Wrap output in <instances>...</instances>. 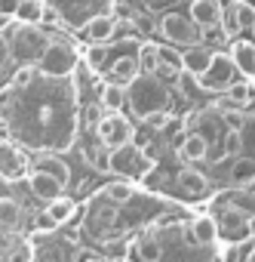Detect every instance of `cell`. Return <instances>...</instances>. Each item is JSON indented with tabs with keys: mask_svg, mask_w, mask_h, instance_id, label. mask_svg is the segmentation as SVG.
Returning a JSON list of instances; mask_svg holds the SVG:
<instances>
[{
	"mask_svg": "<svg viewBox=\"0 0 255 262\" xmlns=\"http://www.w3.org/2000/svg\"><path fill=\"white\" fill-rule=\"evenodd\" d=\"M126 105L133 108L136 117L148 120V117H154V114L169 111L172 96H169V90H166V83H163L160 77L139 71L130 83H126Z\"/></svg>",
	"mask_w": 255,
	"mask_h": 262,
	"instance_id": "cell-1",
	"label": "cell"
},
{
	"mask_svg": "<svg viewBox=\"0 0 255 262\" xmlns=\"http://www.w3.org/2000/svg\"><path fill=\"white\" fill-rule=\"evenodd\" d=\"M4 37H7V47H10V59L16 65H34L40 59V53L46 50L49 43V34L40 28V22H7L4 28Z\"/></svg>",
	"mask_w": 255,
	"mask_h": 262,
	"instance_id": "cell-2",
	"label": "cell"
},
{
	"mask_svg": "<svg viewBox=\"0 0 255 262\" xmlns=\"http://www.w3.org/2000/svg\"><path fill=\"white\" fill-rule=\"evenodd\" d=\"M154 167H157L154 158L145 151V145H136V142L117 145L108 155V170H114L123 179H145L148 173H154Z\"/></svg>",
	"mask_w": 255,
	"mask_h": 262,
	"instance_id": "cell-3",
	"label": "cell"
},
{
	"mask_svg": "<svg viewBox=\"0 0 255 262\" xmlns=\"http://www.w3.org/2000/svg\"><path fill=\"white\" fill-rule=\"evenodd\" d=\"M74 65H77V50H74V43L68 37H49L46 50L37 59V71L46 80H65V77H71Z\"/></svg>",
	"mask_w": 255,
	"mask_h": 262,
	"instance_id": "cell-4",
	"label": "cell"
},
{
	"mask_svg": "<svg viewBox=\"0 0 255 262\" xmlns=\"http://www.w3.org/2000/svg\"><path fill=\"white\" fill-rule=\"evenodd\" d=\"M157 31L163 34L166 43H172V47H178V50H188V47L200 43V25H197L191 16L175 13V10H169L166 16H160Z\"/></svg>",
	"mask_w": 255,
	"mask_h": 262,
	"instance_id": "cell-5",
	"label": "cell"
},
{
	"mask_svg": "<svg viewBox=\"0 0 255 262\" xmlns=\"http://www.w3.org/2000/svg\"><path fill=\"white\" fill-rule=\"evenodd\" d=\"M95 136H98V145H105L108 151L117 148V145H126L136 139V126L130 117H123L117 111H108L95 120Z\"/></svg>",
	"mask_w": 255,
	"mask_h": 262,
	"instance_id": "cell-6",
	"label": "cell"
},
{
	"mask_svg": "<svg viewBox=\"0 0 255 262\" xmlns=\"http://www.w3.org/2000/svg\"><path fill=\"white\" fill-rule=\"evenodd\" d=\"M234 62H231V56L227 53H221V50H212V59H209V65H206V71L197 77L200 80V86L203 90H212V93H224V86L234 80Z\"/></svg>",
	"mask_w": 255,
	"mask_h": 262,
	"instance_id": "cell-7",
	"label": "cell"
},
{
	"mask_svg": "<svg viewBox=\"0 0 255 262\" xmlns=\"http://www.w3.org/2000/svg\"><path fill=\"white\" fill-rule=\"evenodd\" d=\"M28 170H31L28 158L7 136H0V176H4L7 182H19V179L28 176Z\"/></svg>",
	"mask_w": 255,
	"mask_h": 262,
	"instance_id": "cell-8",
	"label": "cell"
},
{
	"mask_svg": "<svg viewBox=\"0 0 255 262\" xmlns=\"http://www.w3.org/2000/svg\"><path fill=\"white\" fill-rule=\"evenodd\" d=\"M175 188H178V194L188 198V201H200V198H206V194L212 191L209 179H206L203 173H197V170H182V173L175 176Z\"/></svg>",
	"mask_w": 255,
	"mask_h": 262,
	"instance_id": "cell-9",
	"label": "cell"
},
{
	"mask_svg": "<svg viewBox=\"0 0 255 262\" xmlns=\"http://www.w3.org/2000/svg\"><path fill=\"white\" fill-rule=\"evenodd\" d=\"M114 34H117V19H114L111 10H101V13L86 19V37L92 43H108Z\"/></svg>",
	"mask_w": 255,
	"mask_h": 262,
	"instance_id": "cell-10",
	"label": "cell"
},
{
	"mask_svg": "<svg viewBox=\"0 0 255 262\" xmlns=\"http://www.w3.org/2000/svg\"><path fill=\"white\" fill-rule=\"evenodd\" d=\"M28 185H31V194L37 198V201H53L56 194H62V182L53 176V173H46V170H28Z\"/></svg>",
	"mask_w": 255,
	"mask_h": 262,
	"instance_id": "cell-11",
	"label": "cell"
},
{
	"mask_svg": "<svg viewBox=\"0 0 255 262\" xmlns=\"http://www.w3.org/2000/svg\"><path fill=\"white\" fill-rule=\"evenodd\" d=\"M231 62L234 68L243 74V77H255V43L252 40H243V37H234L231 40Z\"/></svg>",
	"mask_w": 255,
	"mask_h": 262,
	"instance_id": "cell-12",
	"label": "cell"
},
{
	"mask_svg": "<svg viewBox=\"0 0 255 262\" xmlns=\"http://www.w3.org/2000/svg\"><path fill=\"white\" fill-rule=\"evenodd\" d=\"M209 59H212V50L206 43H194V47L182 50V71H188L191 77H200L206 71Z\"/></svg>",
	"mask_w": 255,
	"mask_h": 262,
	"instance_id": "cell-13",
	"label": "cell"
},
{
	"mask_svg": "<svg viewBox=\"0 0 255 262\" xmlns=\"http://www.w3.org/2000/svg\"><path fill=\"white\" fill-rule=\"evenodd\" d=\"M25 222V210L13 198H0V234H16Z\"/></svg>",
	"mask_w": 255,
	"mask_h": 262,
	"instance_id": "cell-14",
	"label": "cell"
},
{
	"mask_svg": "<svg viewBox=\"0 0 255 262\" xmlns=\"http://www.w3.org/2000/svg\"><path fill=\"white\" fill-rule=\"evenodd\" d=\"M178 158L182 161H203V158H209V139L203 133H197V129H191L188 136H182Z\"/></svg>",
	"mask_w": 255,
	"mask_h": 262,
	"instance_id": "cell-15",
	"label": "cell"
},
{
	"mask_svg": "<svg viewBox=\"0 0 255 262\" xmlns=\"http://www.w3.org/2000/svg\"><path fill=\"white\" fill-rule=\"evenodd\" d=\"M200 28L218 25L221 19V0H191V13H188Z\"/></svg>",
	"mask_w": 255,
	"mask_h": 262,
	"instance_id": "cell-16",
	"label": "cell"
},
{
	"mask_svg": "<svg viewBox=\"0 0 255 262\" xmlns=\"http://www.w3.org/2000/svg\"><path fill=\"white\" fill-rule=\"evenodd\" d=\"M227 182H231V185H252V182H255V161L237 155V161H234L231 170H227Z\"/></svg>",
	"mask_w": 255,
	"mask_h": 262,
	"instance_id": "cell-17",
	"label": "cell"
},
{
	"mask_svg": "<svg viewBox=\"0 0 255 262\" xmlns=\"http://www.w3.org/2000/svg\"><path fill=\"white\" fill-rule=\"evenodd\" d=\"M98 105H101L105 111H120V108L126 105V86L108 80V83L101 86V93H98Z\"/></svg>",
	"mask_w": 255,
	"mask_h": 262,
	"instance_id": "cell-18",
	"label": "cell"
},
{
	"mask_svg": "<svg viewBox=\"0 0 255 262\" xmlns=\"http://www.w3.org/2000/svg\"><path fill=\"white\" fill-rule=\"evenodd\" d=\"M191 234H194L197 244H215L218 241V225H215L212 216H197L194 225H191Z\"/></svg>",
	"mask_w": 255,
	"mask_h": 262,
	"instance_id": "cell-19",
	"label": "cell"
},
{
	"mask_svg": "<svg viewBox=\"0 0 255 262\" xmlns=\"http://www.w3.org/2000/svg\"><path fill=\"white\" fill-rule=\"evenodd\" d=\"M136 74H139V62H136L133 56H123V59H117V62L111 65V80L120 83V86H126Z\"/></svg>",
	"mask_w": 255,
	"mask_h": 262,
	"instance_id": "cell-20",
	"label": "cell"
},
{
	"mask_svg": "<svg viewBox=\"0 0 255 262\" xmlns=\"http://www.w3.org/2000/svg\"><path fill=\"white\" fill-rule=\"evenodd\" d=\"M46 213L62 225V222H68V219L77 213V204H74L71 198H65V194H56L53 201H46Z\"/></svg>",
	"mask_w": 255,
	"mask_h": 262,
	"instance_id": "cell-21",
	"label": "cell"
},
{
	"mask_svg": "<svg viewBox=\"0 0 255 262\" xmlns=\"http://www.w3.org/2000/svg\"><path fill=\"white\" fill-rule=\"evenodd\" d=\"M101 194L111 201V204H130L133 198H136V185H130V182H108L105 188H101Z\"/></svg>",
	"mask_w": 255,
	"mask_h": 262,
	"instance_id": "cell-22",
	"label": "cell"
},
{
	"mask_svg": "<svg viewBox=\"0 0 255 262\" xmlns=\"http://www.w3.org/2000/svg\"><path fill=\"white\" fill-rule=\"evenodd\" d=\"M200 43H206L209 50H224L231 43V37L224 34L221 25H206V28H200Z\"/></svg>",
	"mask_w": 255,
	"mask_h": 262,
	"instance_id": "cell-23",
	"label": "cell"
},
{
	"mask_svg": "<svg viewBox=\"0 0 255 262\" xmlns=\"http://www.w3.org/2000/svg\"><path fill=\"white\" fill-rule=\"evenodd\" d=\"M19 22H40L43 16V0H19V7L13 13Z\"/></svg>",
	"mask_w": 255,
	"mask_h": 262,
	"instance_id": "cell-24",
	"label": "cell"
},
{
	"mask_svg": "<svg viewBox=\"0 0 255 262\" xmlns=\"http://www.w3.org/2000/svg\"><path fill=\"white\" fill-rule=\"evenodd\" d=\"M157 65H166L172 71H182V50L172 43H157Z\"/></svg>",
	"mask_w": 255,
	"mask_h": 262,
	"instance_id": "cell-25",
	"label": "cell"
},
{
	"mask_svg": "<svg viewBox=\"0 0 255 262\" xmlns=\"http://www.w3.org/2000/svg\"><path fill=\"white\" fill-rule=\"evenodd\" d=\"M231 207H237V210H243L246 216H252L255 213V188H240V191H234V194H227L224 198Z\"/></svg>",
	"mask_w": 255,
	"mask_h": 262,
	"instance_id": "cell-26",
	"label": "cell"
},
{
	"mask_svg": "<svg viewBox=\"0 0 255 262\" xmlns=\"http://www.w3.org/2000/svg\"><path fill=\"white\" fill-rule=\"evenodd\" d=\"M136 250H139V259H148V262H157V259L163 256L160 241H157V237H151V234L139 237V241H136Z\"/></svg>",
	"mask_w": 255,
	"mask_h": 262,
	"instance_id": "cell-27",
	"label": "cell"
},
{
	"mask_svg": "<svg viewBox=\"0 0 255 262\" xmlns=\"http://www.w3.org/2000/svg\"><path fill=\"white\" fill-rule=\"evenodd\" d=\"M136 62H139L142 74H154V68H157V43H142Z\"/></svg>",
	"mask_w": 255,
	"mask_h": 262,
	"instance_id": "cell-28",
	"label": "cell"
},
{
	"mask_svg": "<svg viewBox=\"0 0 255 262\" xmlns=\"http://www.w3.org/2000/svg\"><path fill=\"white\" fill-rule=\"evenodd\" d=\"M83 59H86V65L92 71H101L105 62H108V43H89L86 53H83Z\"/></svg>",
	"mask_w": 255,
	"mask_h": 262,
	"instance_id": "cell-29",
	"label": "cell"
},
{
	"mask_svg": "<svg viewBox=\"0 0 255 262\" xmlns=\"http://www.w3.org/2000/svg\"><path fill=\"white\" fill-rule=\"evenodd\" d=\"M234 13H237L240 31H249V28H255V7L249 4V0H234Z\"/></svg>",
	"mask_w": 255,
	"mask_h": 262,
	"instance_id": "cell-30",
	"label": "cell"
},
{
	"mask_svg": "<svg viewBox=\"0 0 255 262\" xmlns=\"http://www.w3.org/2000/svg\"><path fill=\"white\" fill-rule=\"evenodd\" d=\"M243 151V133L240 129H227V133L221 136V155L224 158H237Z\"/></svg>",
	"mask_w": 255,
	"mask_h": 262,
	"instance_id": "cell-31",
	"label": "cell"
},
{
	"mask_svg": "<svg viewBox=\"0 0 255 262\" xmlns=\"http://www.w3.org/2000/svg\"><path fill=\"white\" fill-rule=\"evenodd\" d=\"M34 80H37V68H34V65H19V68L13 71L10 86H13V90H25V86H31Z\"/></svg>",
	"mask_w": 255,
	"mask_h": 262,
	"instance_id": "cell-32",
	"label": "cell"
},
{
	"mask_svg": "<svg viewBox=\"0 0 255 262\" xmlns=\"http://www.w3.org/2000/svg\"><path fill=\"white\" fill-rule=\"evenodd\" d=\"M224 93H227L224 99H227L231 105H246V102L252 99V86H249V83H234V80H231V83L224 86Z\"/></svg>",
	"mask_w": 255,
	"mask_h": 262,
	"instance_id": "cell-33",
	"label": "cell"
},
{
	"mask_svg": "<svg viewBox=\"0 0 255 262\" xmlns=\"http://www.w3.org/2000/svg\"><path fill=\"white\" fill-rule=\"evenodd\" d=\"M40 170L53 173L62 185H68V182H71V170H68V164H65V161H59V158H46V161L40 164Z\"/></svg>",
	"mask_w": 255,
	"mask_h": 262,
	"instance_id": "cell-34",
	"label": "cell"
},
{
	"mask_svg": "<svg viewBox=\"0 0 255 262\" xmlns=\"http://www.w3.org/2000/svg\"><path fill=\"white\" fill-rule=\"evenodd\" d=\"M108 155H111V151H108L105 145H98V148H86V151H83L86 164H92V170H101V173L108 170Z\"/></svg>",
	"mask_w": 255,
	"mask_h": 262,
	"instance_id": "cell-35",
	"label": "cell"
},
{
	"mask_svg": "<svg viewBox=\"0 0 255 262\" xmlns=\"http://www.w3.org/2000/svg\"><path fill=\"white\" fill-rule=\"evenodd\" d=\"M224 114H221V120H224V126L227 129H243L246 126V114L237 108V105H231V108H221Z\"/></svg>",
	"mask_w": 255,
	"mask_h": 262,
	"instance_id": "cell-36",
	"label": "cell"
},
{
	"mask_svg": "<svg viewBox=\"0 0 255 262\" xmlns=\"http://www.w3.org/2000/svg\"><path fill=\"white\" fill-rule=\"evenodd\" d=\"M56 228H59V222H56V219H53L46 210L34 216V234H53Z\"/></svg>",
	"mask_w": 255,
	"mask_h": 262,
	"instance_id": "cell-37",
	"label": "cell"
},
{
	"mask_svg": "<svg viewBox=\"0 0 255 262\" xmlns=\"http://www.w3.org/2000/svg\"><path fill=\"white\" fill-rule=\"evenodd\" d=\"M40 22H46V25H59L62 16H59V10H56L53 4H43V16H40Z\"/></svg>",
	"mask_w": 255,
	"mask_h": 262,
	"instance_id": "cell-38",
	"label": "cell"
},
{
	"mask_svg": "<svg viewBox=\"0 0 255 262\" xmlns=\"http://www.w3.org/2000/svg\"><path fill=\"white\" fill-rule=\"evenodd\" d=\"M101 105H86V111H83V120H86V126H95V120L101 117Z\"/></svg>",
	"mask_w": 255,
	"mask_h": 262,
	"instance_id": "cell-39",
	"label": "cell"
},
{
	"mask_svg": "<svg viewBox=\"0 0 255 262\" xmlns=\"http://www.w3.org/2000/svg\"><path fill=\"white\" fill-rule=\"evenodd\" d=\"M142 4H145L148 13H160V10H169L175 0H142Z\"/></svg>",
	"mask_w": 255,
	"mask_h": 262,
	"instance_id": "cell-40",
	"label": "cell"
},
{
	"mask_svg": "<svg viewBox=\"0 0 255 262\" xmlns=\"http://www.w3.org/2000/svg\"><path fill=\"white\" fill-rule=\"evenodd\" d=\"M10 62H13V59H10V47H7V37H4V31H0V71H4Z\"/></svg>",
	"mask_w": 255,
	"mask_h": 262,
	"instance_id": "cell-41",
	"label": "cell"
},
{
	"mask_svg": "<svg viewBox=\"0 0 255 262\" xmlns=\"http://www.w3.org/2000/svg\"><path fill=\"white\" fill-rule=\"evenodd\" d=\"M16 7H19V0H0V16L16 13Z\"/></svg>",
	"mask_w": 255,
	"mask_h": 262,
	"instance_id": "cell-42",
	"label": "cell"
},
{
	"mask_svg": "<svg viewBox=\"0 0 255 262\" xmlns=\"http://www.w3.org/2000/svg\"><path fill=\"white\" fill-rule=\"evenodd\" d=\"M252 241H255V237H252ZM243 259H246V262H255V247H249V250L243 253Z\"/></svg>",
	"mask_w": 255,
	"mask_h": 262,
	"instance_id": "cell-43",
	"label": "cell"
},
{
	"mask_svg": "<svg viewBox=\"0 0 255 262\" xmlns=\"http://www.w3.org/2000/svg\"><path fill=\"white\" fill-rule=\"evenodd\" d=\"M249 237H255V213L249 216Z\"/></svg>",
	"mask_w": 255,
	"mask_h": 262,
	"instance_id": "cell-44",
	"label": "cell"
},
{
	"mask_svg": "<svg viewBox=\"0 0 255 262\" xmlns=\"http://www.w3.org/2000/svg\"><path fill=\"white\" fill-rule=\"evenodd\" d=\"M185 4H191V0H185Z\"/></svg>",
	"mask_w": 255,
	"mask_h": 262,
	"instance_id": "cell-45",
	"label": "cell"
}]
</instances>
